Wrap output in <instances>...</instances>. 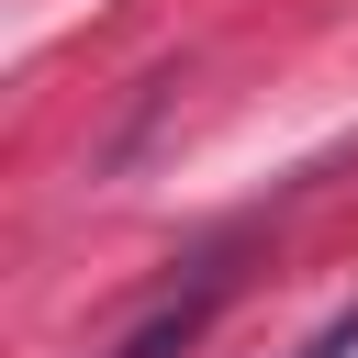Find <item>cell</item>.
<instances>
[{
  "label": "cell",
  "mask_w": 358,
  "mask_h": 358,
  "mask_svg": "<svg viewBox=\"0 0 358 358\" xmlns=\"http://www.w3.org/2000/svg\"><path fill=\"white\" fill-rule=\"evenodd\" d=\"M291 358H358V313H324V324H313Z\"/></svg>",
  "instance_id": "7a4b0ae2"
},
{
  "label": "cell",
  "mask_w": 358,
  "mask_h": 358,
  "mask_svg": "<svg viewBox=\"0 0 358 358\" xmlns=\"http://www.w3.org/2000/svg\"><path fill=\"white\" fill-rule=\"evenodd\" d=\"M213 291H224V280H201V291H179V302H157V313H145V324H134V336H123L112 358H179V347L201 336V313H213Z\"/></svg>",
  "instance_id": "6da1fadb"
}]
</instances>
